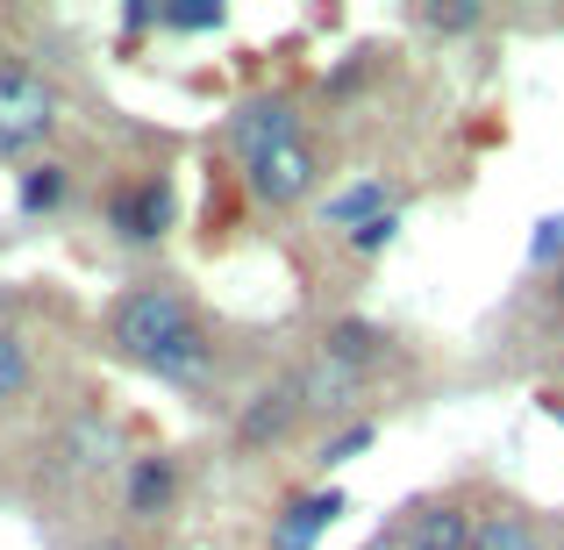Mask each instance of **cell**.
I'll return each instance as SVG.
<instances>
[{
    "label": "cell",
    "instance_id": "cell-10",
    "mask_svg": "<svg viewBox=\"0 0 564 550\" xmlns=\"http://www.w3.org/2000/svg\"><path fill=\"white\" fill-rule=\"evenodd\" d=\"M293 422H301V400H293V386H264V393L250 400L243 414H236V443L264 451V443H279Z\"/></svg>",
    "mask_w": 564,
    "mask_h": 550
},
{
    "label": "cell",
    "instance_id": "cell-11",
    "mask_svg": "<svg viewBox=\"0 0 564 550\" xmlns=\"http://www.w3.org/2000/svg\"><path fill=\"white\" fill-rule=\"evenodd\" d=\"M386 207H393V201H386V180H379V172H365V180H350L344 193H329V201H322V222L350 236V229H365L372 215H386Z\"/></svg>",
    "mask_w": 564,
    "mask_h": 550
},
{
    "label": "cell",
    "instance_id": "cell-13",
    "mask_svg": "<svg viewBox=\"0 0 564 550\" xmlns=\"http://www.w3.org/2000/svg\"><path fill=\"white\" fill-rule=\"evenodd\" d=\"M471 550H543V529L529 522L522 508H494V515H479V529H471Z\"/></svg>",
    "mask_w": 564,
    "mask_h": 550
},
{
    "label": "cell",
    "instance_id": "cell-6",
    "mask_svg": "<svg viewBox=\"0 0 564 550\" xmlns=\"http://www.w3.org/2000/svg\"><path fill=\"white\" fill-rule=\"evenodd\" d=\"M344 515H350L344 486H315V494L286 500V515H272V550H315Z\"/></svg>",
    "mask_w": 564,
    "mask_h": 550
},
{
    "label": "cell",
    "instance_id": "cell-20",
    "mask_svg": "<svg viewBox=\"0 0 564 550\" xmlns=\"http://www.w3.org/2000/svg\"><path fill=\"white\" fill-rule=\"evenodd\" d=\"M158 22H165V29H221V22H229V8H165Z\"/></svg>",
    "mask_w": 564,
    "mask_h": 550
},
{
    "label": "cell",
    "instance_id": "cell-3",
    "mask_svg": "<svg viewBox=\"0 0 564 550\" xmlns=\"http://www.w3.org/2000/svg\"><path fill=\"white\" fill-rule=\"evenodd\" d=\"M172 222H180V193H172L165 172H143V180H122L108 193V229L122 244H158Z\"/></svg>",
    "mask_w": 564,
    "mask_h": 550
},
{
    "label": "cell",
    "instance_id": "cell-24",
    "mask_svg": "<svg viewBox=\"0 0 564 550\" xmlns=\"http://www.w3.org/2000/svg\"><path fill=\"white\" fill-rule=\"evenodd\" d=\"M86 550H137V543H122V537H108V543H86Z\"/></svg>",
    "mask_w": 564,
    "mask_h": 550
},
{
    "label": "cell",
    "instance_id": "cell-7",
    "mask_svg": "<svg viewBox=\"0 0 564 550\" xmlns=\"http://www.w3.org/2000/svg\"><path fill=\"white\" fill-rule=\"evenodd\" d=\"M365 379H372L365 365H344V358H329V351H315V358L301 365V379H293V400H301V414H344L350 400L365 393Z\"/></svg>",
    "mask_w": 564,
    "mask_h": 550
},
{
    "label": "cell",
    "instance_id": "cell-9",
    "mask_svg": "<svg viewBox=\"0 0 564 550\" xmlns=\"http://www.w3.org/2000/svg\"><path fill=\"white\" fill-rule=\"evenodd\" d=\"M471 529H479L471 508L429 500V508H414V522H408V550H471Z\"/></svg>",
    "mask_w": 564,
    "mask_h": 550
},
{
    "label": "cell",
    "instance_id": "cell-8",
    "mask_svg": "<svg viewBox=\"0 0 564 550\" xmlns=\"http://www.w3.org/2000/svg\"><path fill=\"white\" fill-rule=\"evenodd\" d=\"M122 500H129V515H137V522H158V515H172V500H180V457H165V451L129 457Z\"/></svg>",
    "mask_w": 564,
    "mask_h": 550
},
{
    "label": "cell",
    "instance_id": "cell-17",
    "mask_svg": "<svg viewBox=\"0 0 564 550\" xmlns=\"http://www.w3.org/2000/svg\"><path fill=\"white\" fill-rule=\"evenodd\" d=\"M393 236H400V215H393V207H386V215H372V222H365V229H350L344 244L358 250V258H379V250L393 244Z\"/></svg>",
    "mask_w": 564,
    "mask_h": 550
},
{
    "label": "cell",
    "instance_id": "cell-4",
    "mask_svg": "<svg viewBox=\"0 0 564 550\" xmlns=\"http://www.w3.org/2000/svg\"><path fill=\"white\" fill-rule=\"evenodd\" d=\"M243 180L264 207H301L307 193L322 186V151L307 137H293V143H279V151H264L258 165H243Z\"/></svg>",
    "mask_w": 564,
    "mask_h": 550
},
{
    "label": "cell",
    "instance_id": "cell-21",
    "mask_svg": "<svg viewBox=\"0 0 564 550\" xmlns=\"http://www.w3.org/2000/svg\"><path fill=\"white\" fill-rule=\"evenodd\" d=\"M529 258H536V265H551V258H564V215H551V222H536V244H529Z\"/></svg>",
    "mask_w": 564,
    "mask_h": 550
},
{
    "label": "cell",
    "instance_id": "cell-19",
    "mask_svg": "<svg viewBox=\"0 0 564 550\" xmlns=\"http://www.w3.org/2000/svg\"><path fill=\"white\" fill-rule=\"evenodd\" d=\"M372 436H379L372 422H350V429H336V436L322 443V465H350L358 451H372Z\"/></svg>",
    "mask_w": 564,
    "mask_h": 550
},
{
    "label": "cell",
    "instance_id": "cell-25",
    "mask_svg": "<svg viewBox=\"0 0 564 550\" xmlns=\"http://www.w3.org/2000/svg\"><path fill=\"white\" fill-rule=\"evenodd\" d=\"M557 308H564V265H557Z\"/></svg>",
    "mask_w": 564,
    "mask_h": 550
},
{
    "label": "cell",
    "instance_id": "cell-5",
    "mask_svg": "<svg viewBox=\"0 0 564 550\" xmlns=\"http://www.w3.org/2000/svg\"><path fill=\"white\" fill-rule=\"evenodd\" d=\"M301 137V115H293L286 94H264V100H243V108L229 115V151L243 158V165H258L264 151H279V143Z\"/></svg>",
    "mask_w": 564,
    "mask_h": 550
},
{
    "label": "cell",
    "instance_id": "cell-1",
    "mask_svg": "<svg viewBox=\"0 0 564 550\" xmlns=\"http://www.w3.org/2000/svg\"><path fill=\"white\" fill-rule=\"evenodd\" d=\"M108 336H115V351H122L129 365L158 371V379H172V386H207L215 379V344H207L186 287H172V279L129 287L122 301H115V315H108Z\"/></svg>",
    "mask_w": 564,
    "mask_h": 550
},
{
    "label": "cell",
    "instance_id": "cell-22",
    "mask_svg": "<svg viewBox=\"0 0 564 550\" xmlns=\"http://www.w3.org/2000/svg\"><path fill=\"white\" fill-rule=\"evenodd\" d=\"M158 14H165V8H129V14H122V29H129V36H137V29H151Z\"/></svg>",
    "mask_w": 564,
    "mask_h": 550
},
{
    "label": "cell",
    "instance_id": "cell-16",
    "mask_svg": "<svg viewBox=\"0 0 564 550\" xmlns=\"http://www.w3.org/2000/svg\"><path fill=\"white\" fill-rule=\"evenodd\" d=\"M29 393V344L14 330H0V408Z\"/></svg>",
    "mask_w": 564,
    "mask_h": 550
},
{
    "label": "cell",
    "instance_id": "cell-12",
    "mask_svg": "<svg viewBox=\"0 0 564 550\" xmlns=\"http://www.w3.org/2000/svg\"><path fill=\"white\" fill-rule=\"evenodd\" d=\"M322 351H329V358H344V365H365V371H372L379 351H386V330H379V322H365V315H344V322H329Z\"/></svg>",
    "mask_w": 564,
    "mask_h": 550
},
{
    "label": "cell",
    "instance_id": "cell-14",
    "mask_svg": "<svg viewBox=\"0 0 564 550\" xmlns=\"http://www.w3.org/2000/svg\"><path fill=\"white\" fill-rule=\"evenodd\" d=\"M65 193H72V172L65 165H29L14 201H22V215H57V207H65Z\"/></svg>",
    "mask_w": 564,
    "mask_h": 550
},
{
    "label": "cell",
    "instance_id": "cell-15",
    "mask_svg": "<svg viewBox=\"0 0 564 550\" xmlns=\"http://www.w3.org/2000/svg\"><path fill=\"white\" fill-rule=\"evenodd\" d=\"M108 457H115V429L100 422V414H86V422L65 436V465H72V472H100Z\"/></svg>",
    "mask_w": 564,
    "mask_h": 550
},
{
    "label": "cell",
    "instance_id": "cell-23",
    "mask_svg": "<svg viewBox=\"0 0 564 550\" xmlns=\"http://www.w3.org/2000/svg\"><path fill=\"white\" fill-rule=\"evenodd\" d=\"M543 408H551V422L564 429V400H557V393H543Z\"/></svg>",
    "mask_w": 564,
    "mask_h": 550
},
{
    "label": "cell",
    "instance_id": "cell-18",
    "mask_svg": "<svg viewBox=\"0 0 564 550\" xmlns=\"http://www.w3.org/2000/svg\"><path fill=\"white\" fill-rule=\"evenodd\" d=\"M486 22V8H422V29H436V36H471V29Z\"/></svg>",
    "mask_w": 564,
    "mask_h": 550
},
{
    "label": "cell",
    "instance_id": "cell-2",
    "mask_svg": "<svg viewBox=\"0 0 564 550\" xmlns=\"http://www.w3.org/2000/svg\"><path fill=\"white\" fill-rule=\"evenodd\" d=\"M57 129V94L29 57H0V158H29Z\"/></svg>",
    "mask_w": 564,
    "mask_h": 550
}]
</instances>
